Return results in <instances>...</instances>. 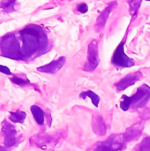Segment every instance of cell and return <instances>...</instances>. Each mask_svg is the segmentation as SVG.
Segmentation results:
<instances>
[{"instance_id": "6da1fadb", "label": "cell", "mask_w": 150, "mask_h": 151, "mask_svg": "<svg viewBox=\"0 0 150 151\" xmlns=\"http://www.w3.org/2000/svg\"><path fill=\"white\" fill-rule=\"evenodd\" d=\"M50 41L44 29L28 25L17 33L8 34L0 40L1 54L15 60H28L49 50Z\"/></svg>"}, {"instance_id": "7a4b0ae2", "label": "cell", "mask_w": 150, "mask_h": 151, "mask_svg": "<svg viewBox=\"0 0 150 151\" xmlns=\"http://www.w3.org/2000/svg\"><path fill=\"white\" fill-rule=\"evenodd\" d=\"M150 100V87L148 84H143L137 88L135 94L132 96L124 95L120 103V108L126 111L130 109L136 110L145 107Z\"/></svg>"}, {"instance_id": "3957f363", "label": "cell", "mask_w": 150, "mask_h": 151, "mask_svg": "<svg viewBox=\"0 0 150 151\" xmlns=\"http://www.w3.org/2000/svg\"><path fill=\"white\" fill-rule=\"evenodd\" d=\"M127 142L122 134H111L107 140L95 144L93 151H122L126 149Z\"/></svg>"}, {"instance_id": "277c9868", "label": "cell", "mask_w": 150, "mask_h": 151, "mask_svg": "<svg viewBox=\"0 0 150 151\" xmlns=\"http://www.w3.org/2000/svg\"><path fill=\"white\" fill-rule=\"evenodd\" d=\"M125 42H126V38H124L121 41V42L118 44V46L117 47V49L113 53L111 63L115 66L126 68V67H132L135 65L134 60L129 58L125 52V49H124Z\"/></svg>"}, {"instance_id": "5b68a950", "label": "cell", "mask_w": 150, "mask_h": 151, "mask_svg": "<svg viewBox=\"0 0 150 151\" xmlns=\"http://www.w3.org/2000/svg\"><path fill=\"white\" fill-rule=\"evenodd\" d=\"M100 64L99 51H98V42L97 40H92L88 47V57L87 62L83 67L85 72H94Z\"/></svg>"}, {"instance_id": "8992f818", "label": "cell", "mask_w": 150, "mask_h": 151, "mask_svg": "<svg viewBox=\"0 0 150 151\" xmlns=\"http://www.w3.org/2000/svg\"><path fill=\"white\" fill-rule=\"evenodd\" d=\"M2 132L4 134V145L5 148L11 149L19 143L15 127L6 120L2 122Z\"/></svg>"}, {"instance_id": "52a82bcc", "label": "cell", "mask_w": 150, "mask_h": 151, "mask_svg": "<svg viewBox=\"0 0 150 151\" xmlns=\"http://www.w3.org/2000/svg\"><path fill=\"white\" fill-rule=\"evenodd\" d=\"M142 73L140 71H136L134 73H131L127 75H126L123 79H121L118 82L115 83V87L118 91H123L126 89L127 88L133 86L134 83L139 81L142 78Z\"/></svg>"}, {"instance_id": "ba28073f", "label": "cell", "mask_w": 150, "mask_h": 151, "mask_svg": "<svg viewBox=\"0 0 150 151\" xmlns=\"http://www.w3.org/2000/svg\"><path fill=\"white\" fill-rule=\"evenodd\" d=\"M61 134H36L33 136L30 141L31 143L37 146V147H42L46 144L52 143L54 142H57V141L61 138Z\"/></svg>"}, {"instance_id": "9c48e42d", "label": "cell", "mask_w": 150, "mask_h": 151, "mask_svg": "<svg viewBox=\"0 0 150 151\" xmlns=\"http://www.w3.org/2000/svg\"><path fill=\"white\" fill-rule=\"evenodd\" d=\"M65 62H66L65 57L61 56L57 59L53 60V61H51L50 63H49V64H47L45 65H42V66L38 67L37 68V71L38 72H41V73L54 74V73H57L65 65Z\"/></svg>"}, {"instance_id": "30bf717a", "label": "cell", "mask_w": 150, "mask_h": 151, "mask_svg": "<svg viewBox=\"0 0 150 151\" xmlns=\"http://www.w3.org/2000/svg\"><path fill=\"white\" fill-rule=\"evenodd\" d=\"M116 5H117V2L116 1L110 2L107 4V6L104 8V10L100 13V15L98 16V18L96 19V23H95V28L96 32H100V31H102L105 27L107 19H108L111 12H112V10L115 8Z\"/></svg>"}, {"instance_id": "8fae6325", "label": "cell", "mask_w": 150, "mask_h": 151, "mask_svg": "<svg viewBox=\"0 0 150 151\" xmlns=\"http://www.w3.org/2000/svg\"><path fill=\"white\" fill-rule=\"evenodd\" d=\"M143 126H144V123H142V119H141L140 122H138L134 126L129 127L123 134L125 141L128 143V142H131L134 140H138L140 138L142 131H143Z\"/></svg>"}, {"instance_id": "7c38bea8", "label": "cell", "mask_w": 150, "mask_h": 151, "mask_svg": "<svg viewBox=\"0 0 150 151\" xmlns=\"http://www.w3.org/2000/svg\"><path fill=\"white\" fill-rule=\"evenodd\" d=\"M92 129L95 134L99 136H103L107 132V125L103 119V118L100 115H95L93 118L92 122Z\"/></svg>"}, {"instance_id": "4fadbf2b", "label": "cell", "mask_w": 150, "mask_h": 151, "mask_svg": "<svg viewBox=\"0 0 150 151\" xmlns=\"http://www.w3.org/2000/svg\"><path fill=\"white\" fill-rule=\"evenodd\" d=\"M30 111L32 112V115H33L35 122L38 125L42 126L44 124V121H45V113H44V111L37 105H32L31 108H30Z\"/></svg>"}, {"instance_id": "5bb4252c", "label": "cell", "mask_w": 150, "mask_h": 151, "mask_svg": "<svg viewBox=\"0 0 150 151\" xmlns=\"http://www.w3.org/2000/svg\"><path fill=\"white\" fill-rule=\"evenodd\" d=\"M80 97L82 98V99H86L87 97H89L93 103V104L95 106V107H98L99 105V103H100V96L95 94L94 91L92 90H87V91H83L80 94Z\"/></svg>"}, {"instance_id": "9a60e30c", "label": "cell", "mask_w": 150, "mask_h": 151, "mask_svg": "<svg viewBox=\"0 0 150 151\" xmlns=\"http://www.w3.org/2000/svg\"><path fill=\"white\" fill-rule=\"evenodd\" d=\"M26 117H27V113L26 112L18 110L15 112H10L9 119L12 123H19V124H22V123H24Z\"/></svg>"}, {"instance_id": "2e32d148", "label": "cell", "mask_w": 150, "mask_h": 151, "mask_svg": "<svg viewBox=\"0 0 150 151\" xmlns=\"http://www.w3.org/2000/svg\"><path fill=\"white\" fill-rule=\"evenodd\" d=\"M130 7H129V12L132 16V19H134L137 16L138 11L140 9L141 1H129L128 2Z\"/></svg>"}, {"instance_id": "e0dca14e", "label": "cell", "mask_w": 150, "mask_h": 151, "mask_svg": "<svg viewBox=\"0 0 150 151\" xmlns=\"http://www.w3.org/2000/svg\"><path fill=\"white\" fill-rule=\"evenodd\" d=\"M16 4V1H2L0 3V7L1 9H3V11L6 13H10L11 12L16 11V9L14 8Z\"/></svg>"}, {"instance_id": "ac0fdd59", "label": "cell", "mask_w": 150, "mask_h": 151, "mask_svg": "<svg viewBox=\"0 0 150 151\" xmlns=\"http://www.w3.org/2000/svg\"><path fill=\"white\" fill-rule=\"evenodd\" d=\"M133 151H150V137L145 138L141 142L137 144Z\"/></svg>"}, {"instance_id": "d6986e66", "label": "cell", "mask_w": 150, "mask_h": 151, "mask_svg": "<svg viewBox=\"0 0 150 151\" xmlns=\"http://www.w3.org/2000/svg\"><path fill=\"white\" fill-rule=\"evenodd\" d=\"M11 81L13 82L14 84L18 85V86H27V85L31 84L28 79L19 78V77H16V76H13L12 78H11Z\"/></svg>"}, {"instance_id": "ffe728a7", "label": "cell", "mask_w": 150, "mask_h": 151, "mask_svg": "<svg viewBox=\"0 0 150 151\" xmlns=\"http://www.w3.org/2000/svg\"><path fill=\"white\" fill-rule=\"evenodd\" d=\"M77 10H78L80 13H86V12L88 11V4H85V3H81V4H78V6H77Z\"/></svg>"}, {"instance_id": "44dd1931", "label": "cell", "mask_w": 150, "mask_h": 151, "mask_svg": "<svg viewBox=\"0 0 150 151\" xmlns=\"http://www.w3.org/2000/svg\"><path fill=\"white\" fill-rule=\"evenodd\" d=\"M0 73H4V74H6V75H11V70H10L8 67H6V66H4V65H0Z\"/></svg>"}, {"instance_id": "7402d4cb", "label": "cell", "mask_w": 150, "mask_h": 151, "mask_svg": "<svg viewBox=\"0 0 150 151\" xmlns=\"http://www.w3.org/2000/svg\"><path fill=\"white\" fill-rule=\"evenodd\" d=\"M48 151H54V150H48Z\"/></svg>"}]
</instances>
